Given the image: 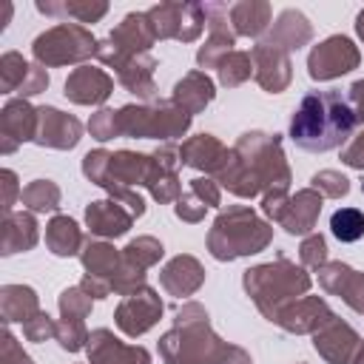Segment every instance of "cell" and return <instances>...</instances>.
Returning a JSON list of instances; mask_svg holds the SVG:
<instances>
[{"label": "cell", "mask_w": 364, "mask_h": 364, "mask_svg": "<svg viewBox=\"0 0 364 364\" xmlns=\"http://www.w3.org/2000/svg\"><path fill=\"white\" fill-rule=\"evenodd\" d=\"M355 122L358 117L341 91H310L290 119V139L304 151L324 154L347 142Z\"/></svg>", "instance_id": "1"}, {"label": "cell", "mask_w": 364, "mask_h": 364, "mask_svg": "<svg viewBox=\"0 0 364 364\" xmlns=\"http://www.w3.org/2000/svg\"><path fill=\"white\" fill-rule=\"evenodd\" d=\"M330 228H333V236L341 239V242H355L364 236V213L355 210V208H341L333 213L330 219Z\"/></svg>", "instance_id": "2"}]
</instances>
